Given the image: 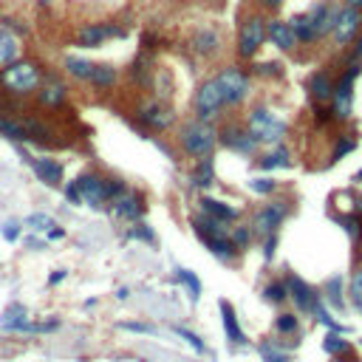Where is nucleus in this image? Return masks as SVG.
I'll return each mask as SVG.
<instances>
[{"label": "nucleus", "mask_w": 362, "mask_h": 362, "mask_svg": "<svg viewBox=\"0 0 362 362\" xmlns=\"http://www.w3.org/2000/svg\"><path fill=\"white\" fill-rule=\"evenodd\" d=\"M178 142L184 147V153L193 159H207L213 156V150L218 144V131L213 122H204V119H193V122L181 125Z\"/></svg>", "instance_id": "obj_1"}, {"label": "nucleus", "mask_w": 362, "mask_h": 362, "mask_svg": "<svg viewBox=\"0 0 362 362\" xmlns=\"http://www.w3.org/2000/svg\"><path fill=\"white\" fill-rule=\"evenodd\" d=\"M247 131L252 133V139L258 144H280L289 125H286V119H280L272 108H252L249 116H247Z\"/></svg>", "instance_id": "obj_2"}, {"label": "nucleus", "mask_w": 362, "mask_h": 362, "mask_svg": "<svg viewBox=\"0 0 362 362\" xmlns=\"http://www.w3.org/2000/svg\"><path fill=\"white\" fill-rule=\"evenodd\" d=\"M0 85L15 97H28V94H35V90H40L43 74L35 63H28V59H15V63H9L0 71Z\"/></svg>", "instance_id": "obj_3"}, {"label": "nucleus", "mask_w": 362, "mask_h": 362, "mask_svg": "<svg viewBox=\"0 0 362 362\" xmlns=\"http://www.w3.org/2000/svg\"><path fill=\"white\" fill-rule=\"evenodd\" d=\"M66 201L77 207H90V209H102L108 204L105 198V178L99 173H82L66 187Z\"/></svg>", "instance_id": "obj_4"}, {"label": "nucleus", "mask_w": 362, "mask_h": 362, "mask_svg": "<svg viewBox=\"0 0 362 362\" xmlns=\"http://www.w3.org/2000/svg\"><path fill=\"white\" fill-rule=\"evenodd\" d=\"M221 88V94H224V102L227 108H238L240 102H247L249 94H252V79L244 68H238V66H227L221 68L216 77H213Z\"/></svg>", "instance_id": "obj_5"}, {"label": "nucleus", "mask_w": 362, "mask_h": 362, "mask_svg": "<svg viewBox=\"0 0 362 362\" xmlns=\"http://www.w3.org/2000/svg\"><path fill=\"white\" fill-rule=\"evenodd\" d=\"M227 108L224 102V94L216 79H204L196 94H193V111H196V119H204V122H213V119L221 116V111Z\"/></svg>", "instance_id": "obj_6"}, {"label": "nucleus", "mask_w": 362, "mask_h": 362, "mask_svg": "<svg viewBox=\"0 0 362 362\" xmlns=\"http://www.w3.org/2000/svg\"><path fill=\"white\" fill-rule=\"evenodd\" d=\"M266 26H269V20L263 15H249L244 23H240V28H238V48H235L240 59H252L260 51V46L266 43Z\"/></svg>", "instance_id": "obj_7"}, {"label": "nucleus", "mask_w": 362, "mask_h": 362, "mask_svg": "<svg viewBox=\"0 0 362 362\" xmlns=\"http://www.w3.org/2000/svg\"><path fill=\"white\" fill-rule=\"evenodd\" d=\"M362 66H348L343 77L334 82V97H331V113L334 119H348L354 111V82L359 77Z\"/></svg>", "instance_id": "obj_8"}, {"label": "nucleus", "mask_w": 362, "mask_h": 362, "mask_svg": "<svg viewBox=\"0 0 362 362\" xmlns=\"http://www.w3.org/2000/svg\"><path fill=\"white\" fill-rule=\"evenodd\" d=\"M111 37H125V28L116 23H85L77 32V46L79 48H99Z\"/></svg>", "instance_id": "obj_9"}, {"label": "nucleus", "mask_w": 362, "mask_h": 362, "mask_svg": "<svg viewBox=\"0 0 362 362\" xmlns=\"http://www.w3.org/2000/svg\"><path fill=\"white\" fill-rule=\"evenodd\" d=\"M218 142L229 150H235V153L240 156H252L258 150V142L252 139V133L247 131V125H238V122H229L218 131Z\"/></svg>", "instance_id": "obj_10"}, {"label": "nucleus", "mask_w": 362, "mask_h": 362, "mask_svg": "<svg viewBox=\"0 0 362 362\" xmlns=\"http://www.w3.org/2000/svg\"><path fill=\"white\" fill-rule=\"evenodd\" d=\"M286 289H289V300H294V306L303 314H314L323 306L320 303V294L314 292V286H309L303 278L286 275Z\"/></svg>", "instance_id": "obj_11"}, {"label": "nucleus", "mask_w": 362, "mask_h": 362, "mask_svg": "<svg viewBox=\"0 0 362 362\" xmlns=\"http://www.w3.org/2000/svg\"><path fill=\"white\" fill-rule=\"evenodd\" d=\"M190 48L204 59H216L224 51V37H221V32L216 26H201L190 37Z\"/></svg>", "instance_id": "obj_12"}, {"label": "nucleus", "mask_w": 362, "mask_h": 362, "mask_svg": "<svg viewBox=\"0 0 362 362\" xmlns=\"http://www.w3.org/2000/svg\"><path fill=\"white\" fill-rule=\"evenodd\" d=\"M286 216H289L286 201H269V204H263L258 213H255L252 227H255V232H260V235H272V232L280 229V224L286 221Z\"/></svg>", "instance_id": "obj_13"}, {"label": "nucleus", "mask_w": 362, "mask_h": 362, "mask_svg": "<svg viewBox=\"0 0 362 362\" xmlns=\"http://www.w3.org/2000/svg\"><path fill=\"white\" fill-rule=\"evenodd\" d=\"M359 28H362V12L354 9V6H345V9H340L337 23H334V28H331V35H334L337 46H348L351 40L359 37Z\"/></svg>", "instance_id": "obj_14"}, {"label": "nucleus", "mask_w": 362, "mask_h": 362, "mask_svg": "<svg viewBox=\"0 0 362 362\" xmlns=\"http://www.w3.org/2000/svg\"><path fill=\"white\" fill-rule=\"evenodd\" d=\"M175 122V111L164 102H147L144 108H139V125L147 131H167Z\"/></svg>", "instance_id": "obj_15"}, {"label": "nucleus", "mask_w": 362, "mask_h": 362, "mask_svg": "<svg viewBox=\"0 0 362 362\" xmlns=\"http://www.w3.org/2000/svg\"><path fill=\"white\" fill-rule=\"evenodd\" d=\"M26 162H28V167L35 170V175L43 181V184H48V187H59V184H63L66 167L59 164L57 159H48V156H40V159L26 156Z\"/></svg>", "instance_id": "obj_16"}, {"label": "nucleus", "mask_w": 362, "mask_h": 362, "mask_svg": "<svg viewBox=\"0 0 362 362\" xmlns=\"http://www.w3.org/2000/svg\"><path fill=\"white\" fill-rule=\"evenodd\" d=\"M306 15H309V20H312V26H314L317 40H323V37L331 35V28H334V23H337L340 9H337L334 3H328V0H323V3H317V6H314L312 12H306Z\"/></svg>", "instance_id": "obj_17"}, {"label": "nucleus", "mask_w": 362, "mask_h": 362, "mask_svg": "<svg viewBox=\"0 0 362 362\" xmlns=\"http://www.w3.org/2000/svg\"><path fill=\"white\" fill-rule=\"evenodd\" d=\"M113 218H119V221H131V224H136V221H142V216H144V204H142V196H136V193H125V196H119L116 201H113Z\"/></svg>", "instance_id": "obj_18"}, {"label": "nucleus", "mask_w": 362, "mask_h": 362, "mask_svg": "<svg viewBox=\"0 0 362 362\" xmlns=\"http://www.w3.org/2000/svg\"><path fill=\"white\" fill-rule=\"evenodd\" d=\"M266 40L272 46H278L280 51H294L297 48V37H294V28H292L289 20H269Z\"/></svg>", "instance_id": "obj_19"}, {"label": "nucleus", "mask_w": 362, "mask_h": 362, "mask_svg": "<svg viewBox=\"0 0 362 362\" xmlns=\"http://www.w3.org/2000/svg\"><path fill=\"white\" fill-rule=\"evenodd\" d=\"M198 207H201V216L216 218V221H224V224H232V221L240 218V209H238V207L224 204V201H218V198H209V196H201Z\"/></svg>", "instance_id": "obj_20"}, {"label": "nucleus", "mask_w": 362, "mask_h": 362, "mask_svg": "<svg viewBox=\"0 0 362 362\" xmlns=\"http://www.w3.org/2000/svg\"><path fill=\"white\" fill-rule=\"evenodd\" d=\"M37 99H40V105H46V108H59V105L68 99V85L59 82L57 77H46L43 85H40V90H37Z\"/></svg>", "instance_id": "obj_21"}, {"label": "nucleus", "mask_w": 362, "mask_h": 362, "mask_svg": "<svg viewBox=\"0 0 362 362\" xmlns=\"http://www.w3.org/2000/svg\"><path fill=\"white\" fill-rule=\"evenodd\" d=\"M218 309H221V323H224V334H227V340H229L232 345H247L249 340H247L244 328H240V323H238V314H235L232 303H227V300H221V303H218Z\"/></svg>", "instance_id": "obj_22"}, {"label": "nucleus", "mask_w": 362, "mask_h": 362, "mask_svg": "<svg viewBox=\"0 0 362 362\" xmlns=\"http://www.w3.org/2000/svg\"><path fill=\"white\" fill-rule=\"evenodd\" d=\"M309 94H312L314 105H331V97H334V79L328 77V71H314L309 77Z\"/></svg>", "instance_id": "obj_23"}, {"label": "nucleus", "mask_w": 362, "mask_h": 362, "mask_svg": "<svg viewBox=\"0 0 362 362\" xmlns=\"http://www.w3.org/2000/svg\"><path fill=\"white\" fill-rule=\"evenodd\" d=\"M201 238V244L213 252L216 258H221V260H235L240 252H238V247L232 244V238H229V232L227 235H198Z\"/></svg>", "instance_id": "obj_24"}, {"label": "nucleus", "mask_w": 362, "mask_h": 362, "mask_svg": "<svg viewBox=\"0 0 362 362\" xmlns=\"http://www.w3.org/2000/svg\"><path fill=\"white\" fill-rule=\"evenodd\" d=\"M119 79V68L111 66V63H94V71H90V85H94L97 90H111Z\"/></svg>", "instance_id": "obj_25"}, {"label": "nucleus", "mask_w": 362, "mask_h": 362, "mask_svg": "<svg viewBox=\"0 0 362 362\" xmlns=\"http://www.w3.org/2000/svg\"><path fill=\"white\" fill-rule=\"evenodd\" d=\"M28 325V312L23 303H12L6 306V312L0 314V328L3 331H23Z\"/></svg>", "instance_id": "obj_26"}, {"label": "nucleus", "mask_w": 362, "mask_h": 362, "mask_svg": "<svg viewBox=\"0 0 362 362\" xmlns=\"http://www.w3.org/2000/svg\"><path fill=\"white\" fill-rule=\"evenodd\" d=\"M213 181H216V162H213V156L198 159V164H196V170L190 175V184L198 187V190H207Z\"/></svg>", "instance_id": "obj_27"}, {"label": "nucleus", "mask_w": 362, "mask_h": 362, "mask_svg": "<svg viewBox=\"0 0 362 362\" xmlns=\"http://www.w3.org/2000/svg\"><path fill=\"white\" fill-rule=\"evenodd\" d=\"M20 57V43L9 28H0V68H6L9 63Z\"/></svg>", "instance_id": "obj_28"}, {"label": "nucleus", "mask_w": 362, "mask_h": 362, "mask_svg": "<svg viewBox=\"0 0 362 362\" xmlns=\"http://www.w3.org/2000/svg\"><path fill=\"white\" fill-rule=\"evenodd\" d=\"M260 170H280V167H289L292 164V153L283 147V144H278L275 150H269L266 156H260Z\"/></svg>", "instance_id": "obj_29"}, {"label": "nucleus", "mask_w": 362, "mask_h": 362, "mask_svg": "<svg viewBox=\"0 0 362 362\" xmlns=\"http://www.w3.org/2000/svg\"><path fill=\"white\" fill-rule=\"evenodd\" d=\"M343 278L340 275H334L331 280H325V300H328V306H334L337 312H345V292H343Z\"/></svg>", "instance_id": "obj_30"}, {"label": "nucleus", "mask_w": 362, "mask_h": 362, "mask_svg": "<svg viewBox=\"0 0 362 362\" xmlns=\"http://www.w3.org/2000/svg\"><path fill=\"white\" fill-rule=\"evenodd\" d=\"M66 71H68V77H74V79H79V82H88L90 79V71H94V63L90 59H82V57H66Z\"/></svg>", "instance_id": "obj_31"}, {"label": "nucleus", "mask_w": 362, "mask_h": 362, "mask_svg": "<svg viewBox=\"0 0 362 362\" xmlns=\"http://www.w3.org/2000/svg\"><path fill=\"white\" fill-rule=\"evenodd\" d=\"M289 23H292V28H294L297 43H317V35H314V26H312L309 15H297V17H292Z\"/></svg>", "instance_id": "obj_32"}, {"label": "nucleus", "mask_w": 362, "mask_h": 362, "mask_svg": "<svg viewBox=\"0 0 362 362\" xmlns=\"http://www.w3.org/2000/svg\"><path fill=\"white\" fill-rule=\"evenodd\" d=\"M175 278H178V283L187 289V294H190V300L193 303H198L201 300V280H198V275L196 272H190V269H175Z\"/></svg>", "instance_id": "obj_33"}, {"label": "nucleus", "mask_w": 362, "mask_h": 362, "mask_svg": "<svg viewBox=\"0 0 362 362\" xmlns=\"http://www.w3.org/2000/svg\"><path fill=\"white\" fill-rule=\"evenodd\" d=\"M323 351H325L328 356H343V354L354 351V348H351V343L340 334V331H331V334L323 340Z\"/></svg>", "instance_id": "obj_34"}, {"label": "nucleus", "mask_w": 362, "mask_h": 362, "mask_svg": "<svg viewBox=\"0 0 362 362\" xmlns=\"http://www.w3.org/2000/svg\"><path fill=\"white\" fill-rule=\"evenodd\" d=\"M0 136H6L12 142H28V131L26 122H17V119H0Z\"/></svg>", "instance_id": "obj_35"}, {"label": "nucleus", "mask_w": 362, "mask_h": 362, "mask_svg": "<svg viewBox=\"0 0 362 362\" xmlns=\"http://www.w3.org/2000/svg\"><path fill=\"white\" fill-rule=\"evenodd\" d=\"M263 300L272 306H280L289 300V289H286V280H272L263 286Z\"/></svg>", "instance_id": "obj_36"}, {"label": "nucleus", "mask_w": 362, "mask_h": 362, "mask_svg": "<svg viewBox=\"0 0 362 362\" xmlns=\"http://www.w3.org/2000/svg\"><path fill=\"white\" fill-rule=\"evenodd\" d=\"M297 328H300V320H297V314H289V312H283V314H278V317H275V331H278V334L289 337V334H297Z\"/></svg>", "instance_id": "obj_37"}, {"label": "nucleus", "mask_w": 362, "mask_h": 362, "mask_svg": "<svg viewBox=\"0 0 362 362\" xmlns=\"http://www.w3.org/2000/svg\"><path fill=\"white\" fill-rule=\"evenodd\" d=\"M23 227H28L32 232H48V229H54L57 224H54V218L46 216V213H32V216L23 221Z\"/></svg>", "instance_id": "obj_38"}, {"label": "nucleus", "mask_w": 362, "mask_h": 362, "mask_svg": "<svg viewBox=\"0 0 362 362\" xmlns=\"http://www.w3.org/2000/svg\"><path fill=\"white\" fill-rule=\"evenodd\" d=\"M125 193H128V187H125L122 178H116V175L105 178V198H108V204H113L119 196H125Z\"/></svg>", "instance_id": "obj_39"}, {"label": "nucleus", "mask_w": 362, "mask_h": 362, "mask_svg": "<svg viewBox=\"0 0 362 362\" xmlns=\"http://www.w3.org/2000/svg\"><path fill=\"white\" fill-rule=\"evenodd\" d=\"M249 190L258 193V196H272L278 190V181L275 178H266V175H258V178H249Z\"/></svg>", "instance_id": "obj_40"}, {"label": "nucleus", "mask_w": 362, "mask_h": 362, "mask_svg": "<svg viewBox=\"0 0 362 362\" xmlns=\"http://www.w3.org/2000/svg\"><path fill=\"white\" fill-rule=\"evenodd\" d=\"M128 238H131V240H144V244H156V232L150 229L147 224H142V221H136V224L128 229Z\"/></svg>", "instance_id": "obj_41"}, {"label": "nucleus", "mask_w": 362, "mask_h": 362, "mask_svg": "<svg viewBox=\"0 0 362 362\" xmlns=\"http://www.w3.org/2000/svg\"><path fill=\"white\" fill-rule=\"evenodd\" d=\"M229 238H232V244L238 247V252H247L249 244H252V229L249 227H235L229 232Z\"/></svg>", "instance_id": "obj_42"}, {"label": "nucleus", "mask_w": 362, "mask_h": 362, "mask_svg": "<svg viewBox=\"0 0 362 362\" xmlns=\"http://www.w3.org/2000/svg\"><path fill=\"white\" fill-rule=\"evenodd\" d=\"M173 331H175V334L181 337V340H187L198 354H207V345H204V340L198 337V334H193V331L190 328H184V325H173Z\"/></svg>", "instance_id": "obj_43"}, {"label": "nucleus", "mask_w": 362, "mask_h": 362, "mask_svg": "<svg viewBox=\"0 0 362 362\" xmlns=\"http://www.w3.org/2000/svg\"><path fill=\"white\" fill-rule=\"evenodd\" d=\"M348 292H351V303L362 312V269H356V272H354V278H351V289H348Z\"/></svg>", "instance_id": "obj_44"}, {"label": "nucleus", "mask_w": 362, "mask_h": 362, "mask_svg": "<svg viewBox=\"0 0 362 362\" xmlns=\"http://www.w3.org/2000/svg\"><path fill=\"white\" fill-rule=\"evenodd\" d=\"M354 147H356V139H354V136H340V144H337L334 153H331V162H340L345 153H351Z\"/></svg>", "instance_id": "obj_45"}, {"label": "nucleus", "mask_w": 362, "mask_h": 362, "mask_svg": "<svg viewBox=\"0 0 362 362\" xmlns=\"http://www.w3.org/2000/svg\"><path fill=\"white\" fill-rule=\"evenodd\" d=\"M260 356H263V362H289V354H283V351H278L275 345H260Z\"/></svg>", "instance_id": "obj_46"}, {"label": "nucleus", "mask_w": 362, "mask_h": 362, "mask_svg": "<svg viewBox=\"0 0 362 362\" xmlns=\"http://www.w3.org/2000/svg\"><path fill=\"white\" fill-rule=\"evenodd\" d=\"M255 74L258 77H283V66L280 63H258Z\"/></svg>", "instance_id": "obj_47"}, {"label": "nucleus", "mask_w": 362, "mask_h": 362, "mask_svg": "<svg viewBox=\"0 0 362 362\" xmlns=\"http://www.w3.org/2000/svg\"><path fill=\"white\" fill-rule=\"evenodd\" d=\"M278 252V232H272V235H263V258L272 260Z\"/></svg>", "instance_id": "obj_48"}, {"label": "nucleus", "mask_w": 362, "mask_h": 362, "mask_svg": "<svg viewBox=\"0 0 362 362\" xmlns=\"http://www.w3.org/2000/svg\"><path fill=\"white\" fill-rule=\"evenodd\" d=\"M20 232H23V224H17V221H6V224H3V238L12 240V244L20 238Z\"/></svg>", "instance_id": "obj_49"}, {"label": "nucleus", "mask_w": 362, "mask_h": 362, "mask_svg": "<svg viewBox=\"0 0 362 362\" xmlns=\"http://www.w3.org/2000/svg\"><path fill=\"white\" fill-rule=\"evenodd\" d=\"M348 66H362V35L356 37V43L351 46V54H348Z\"/></svg>", "instance_id": "obj_50"}, {"label": "nucleus", "mask_w": 362, "mask_h": 362, "mask_svg": "<svg viewBox=\"0 0 362 362\" xmlns=\"http://www.w3.org/2000/svg\"><path fill=\"white\" fill-rule=\"evenodd\" d=\"M125 331H136V334H156L153 325H144V323H122Z\"/></svg>", "instance_id": "obj_51"}, {"label": "nucleus", "mask_w": 362, "mask_h": 362, "mask_svg": "<svg viewBox=\"0 0 362 362\" xmlns=\"http://www.w3.org/2000/svg\"><path fill=\"white\" fill-rule=\"evenodd\" d=\"M66 278H68V269H57V272H54V275L48 278V283H51V286H57V283H63Z\"/></svg>", "instance_id": "obj_52"}, {"label": "nucleus", "mask_w": 362, "mask_h": 362, "mask_svg": "<svg viewBox=\"0 0 362 362\" xmlns=\"http://www.w3.org/2000/svg\"><path fill=\"white\" fill-rule=\"evenodd\" d=\"M258 3H260L263 9H280V6H283V0H258Z\"/></svg>", "instance_id": "obj_53"}, {"label": "nucleus", "mask_w": 362, "mask_h": 362, "mask_svg": "<svg viewBox=\"0 0 362 362\" xmlns=\"http://www.w3.org/2000/svg\"><path fill=\"white\" fill-rule=\"evenodd\" d=\"M334 362H359V359L351 356V351H348V354H343V356H334Z\"/></svg>", "instance_id": "obj_54"}, {"label": "nucleus", "mask_w": 362, "mask_h": 362, "mask_svg": "<svg viewBox=\"0 0 362 362\" xmlns=\"http://www.w3.org/2000/svg\"><path fill=\"white\" fill-rule=\"evenodd\" d=\"M348 6H354V9H362V0H348Z\"/></svg>", "instance_id": "obj_55"}, {"label": "nucleus", "mask_w": 362, "mask_h": 362, "mask_svg": "<svg viewBox=\"0 0 362 362\" xmlns=\"http://www.w3.org/2000/svg\"><path fill=\"white\" fill-rule=\"evenodd\" d=\"M354 181H359V184H362V170H359V173L354 175Z\"/></svg>", "instance_id": "obj_56"}, {"label": "nucleus", "mask_w": 362, "mask_h": 362, "mask_svg": "<svg viewBox=\"0 0 362 362\" xmlns=\"http://www.w3.org/2000/svg\"><path fill=\"white\" fill-rule=\"evenodd\" d=\"M356 209H359V221H362V201H359V207H356Z\"/></svg>", "instance_id": "obj_57"}]
</instances>
